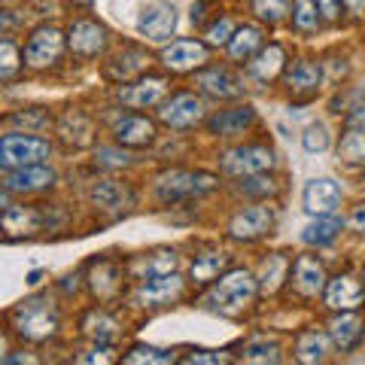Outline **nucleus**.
<instances>
[{
	"label": "nucleus",
	"instance_id": "a878e982",
	"mask_svg": "<svg viewBox=\"0 0 365 365\" xmlns=\"http://www.w3.org/2000/svg\"><path fill=\"white\" fill-rule=\"evenodd\" d=\"M259 49H262V31L253 25L237 28L232 34V40H228V55H232L235 61H250Z\"/></svg>",
	"mask_w": 365,
	"mask_h": 365
},
{
	"label": "nucleus",
	"instance_id": "f3484780",
	"mask_svg": "<svg viewBox=\"0 0 365 365\" xmlns=\"http://www.w3.org/2000/svg\"><path fill=\"white\" fill-rule=\"evenodd\" d=\"M55 182V170L46 168V165H28V168H16L9 170L4 186L16 195H34V192H43V189H52Z\"/></svg>",
	"mask_w": 365,
	"mask_h": 365
},
{
	"label": "nucleus",
	"instance_id": "6ab92c4d",
	"mask_svg": "<svg viewBox=\"0 0 365 365\" xmlns=\"http://www.w3.org/2000/svg\"><path fill=\"white\" fill-rule=\"evenodd\" d=\"M326 287V271L319 265L317 256H299L292 265V289L304 295V299H314Z\"/></svg>",
	"mask_w": 365,
	"mask_h": 365
},
{
	"label": "nucleus",
	"instance_id": "f257e3e1",
	"mask_svg": "<svg viewBox=\"0 0 365 365\" xmlns=\"http://www.w3.org/2000/svg\"><path fill=\"white\" fill-rule=\"evenodd\" d=\"M13 329L19 338L34 341V344L52 338L55 329H58V311L49 302V295H31V299L21 302L13 311Z\"/></svg>",
	"mask_w": 365,
	"mask_h": 365
},
{
	"label": "nucleus",
	"instance_id": "423d86ee",
	"mask_svg": "<svg viewBox=\"0 0 365 365\" xmlns=\"http://www.w3.org/2000/svg\"><path fill=\"white\" fill-rule=\"evenodd\" d=\"M177 31V6L170 0H155L146 4L137 16V34L153 43H168Z\"/></svg>",
	"mask_w": 365,
	"mask_h": 365
},
{
	"label": "nucleus",
	"instance_id": "473e14b6",
	"mask_svg": "<svg viewBox=\"0 0 365 365\" xmlns=\"http://www.w3.org/2000/svg\"><path fill=\"white\" fill-rule=\"evenodd\" d=\"M143 52H137V49H128L125 55H116L113 58V64L107 67V76L110 79H131L134 73H140L143 71Z\"/></svg>",
	"mask_w": 365,
	"mask_h": 365
},
{
	"label": "nucleus",
	"instance_id": "f704fd0d",
	"mask_svg": "<svg viewBox=\"0 0 365 365\" xmlns=\"http://www.w3.org/2000/svg\"><path fill=\"white\" fill-rule=\"evenodd\" d=\"M287 268H289V262H287V256H283V253L268 256V262L262 265V280H259L262 292H274V289H277L280 280H283V274H287Z\"/></svg>",
	"mask_w": 365,
	"mask_h": 365
},
{
	"label": "nucleus",
	"instance_id": "393cba45",
	"mask_svg": "<svg viewBox=\"0 0 365 365\" xmlns=\"http://www.w3.org/2000/svg\"><path fill=\"white\" fill-rule=\"evenodd\" d=\"M91 204H98V207L104 210H122V207H131L134 204V195L128 186H119V182L113 180H104V182H95L88 192Z\"/></svg>",
	"mask_w": 365,
	"mask_h": 365
},
{
	"label": "nucleus",
	"instance_id": "a18cd8bd",
	"mask_svg": "<svg viewBox=\"0 0 365 365\" xmlns=\"http://www.w3.org/2000/svg\"><path fill=\"white\" fill-rule=\"evenodd\" d=\"M98 162L110 165V168H119V165H131V155L119 153V150H98Z\"/></svg>",
	"mask_w": 365,
	"mask_h": 365
},
{
	"label": "nucleus",
	"instance_id": "09e8293b",
	"mask_svg": "<svg viewBox=\"0 0 365 365\" xmlns=\"http://www.w3.org/2000/svg\"><path fill=\"white\" fill-rule=\"evenodd\" d=\"M350 225L356 228V232H365V204H359V207L353 210V216H350Z\"/></svg>",
	"mask_w": 365,
	"mask_h": 365
},
{
	"label": "nucleus",
	"instance_id": "9b49d317",
	"mask_svg": "<svg viewBox=\"0 0 365 365\" xmlns=\"http://www.w3.org/2000/svg\"><path fill=\"white\" fill-rule=\"evenodd\" d=\"M207 58H210V52L201 40H174L162 49V64L174 73L198 71V67L207 64Z\"/></svg>",
	"mask_w": 365,
	"mask_h": 365
},
{
	"label": "nucleus",
	"instance_id": "aec40b11",
	"mask_svg": "<svg viewBox=\"0 0 365 365\" xmlns=\"http://www.w3.org/2000/svg\"><path fill=\"white\" fill-rule=\"evenodd\" d=\"M46 225V216L40 207H31V204H9V207L0 213V228L6 235H34Z\"/></svg>",
	"mask_w": 365,
	"mask_h": 365
},
{
	"label": "nucleus",
	"instance_id": "bb28decb",
	"mask_svg": "<svg viewBox=\"0 0 365 365\" xmlns=\"http://www.w3.org/2000/svg\"><path fill=\"white\" fill-rule=\"evenodd\" d=\"M91 292L98 295V299H110V295H116L119 289V268L113 265L110 259H98L95 265H91Z\"/></svg>",
	"mask_w": 365,
	"mask_h": 365
},
{
	"label": "nucleus",
	"instance_id": "49530a36",
	"mask_svg": "<svg viewBox=\"0 0 365 365\" xmlns=\"http://www.w3.org/2000/svg\"><path fill=\"white\" fill-rule=\"evenodd\" d=\"M182 362H189V365H195V362L220 365V362H225V356H220V353H213V350H192L189 356H182Z\"/></svg>",
	"mask_w": 365,
	"mask_h": 365
},
{
	"label": "nucleus",
	"instance_id": "0eeeda50",
	"mask_svg": "<svg viewBox=\"0 0 365 365\" xmlns=\"http://www.w3.org/2000/svg\"><path fill=\"white\" fill-rule=\"evenodd\" d=\"M274 222H277V216H274V207L268 204H253V207H244L241 213L232 216V222H228V235L235 237V241H259V237L271 235Z\"/></svg>",
	"mask_w": 365,
	"mask_h": 365
},
{
	"label": "nucleus",
	"instance_id": "ea45409f",
	"mask_svg": "<svg viewBox=\"0 0 365 365\" xmlns=\"http://www.w3.org/2000/svg\"><path fill=\"white\" fill-rule=\"evenodd\" d=\"M302 146L307 153H326L329 150V128L323 122H314L307 125L304 134H302Z\"/></svg>",
	"mask_w": 365,
	"mask_h": 365
},
{
	"label": "nucleus",
	"instance_id": "7ed1b4c3",
	"mask_svg": "<svg viewBox=\"0 0 365 365\" xmlns=\"http://www.w3.org/2000/svg\"><path fill=\"white\" fill-rule=\"evenodd\" d=\"M52 146L43 137H34L31 131H16L0 137V168L4 170H16V168H28V165H43L49 158Z\"/></svg>",
	"mask_w": 365,
	"mask_h": 365
},
{
	"label": "nucleus",
	"instance_id": "37998d69",
	"mask_svg": "<svg viewBox=\"0 0 365 365\" xmlns=\"http://www.w3.org/2000/svg\"><path fill=\"white\" fill-rule=\"evenodd\" d=\"M232 34H235V28H232V21L228 19H216L213 25L204 31V37H207L213 46H228V40H232Z\"/></svg>",
	"mask_w": 365,
	"mask_h": 365
},
{
	"label": "nucleus",
	"instance_id": "dca6fc26",
	"mask_svg": "<svg viewBox=\"0 0 365 365\" xmlns=\"http://www.w3.org/2000/svg\"><path fill=\"white\" fill-rule=\"evenodd\" d=\"M165 95H168V79L165 76H143V79H137V83L119 88L122 104L125 107H137V110L155 107Z\"/></svg>",
	"mask_w": 365,
	"mask_h": 365
},
{
	"label": "nucleus",
	"instance_id": "a19ab883",
	"mask_svg": "<svg viewBox=\"0 0 365 365\" xmlns=\"http://www.w3.org/2000/svg\"><path fill=\"white\" fill-rule=\"evenodd\" d=\"M241 192H244V195H250V198H268V195H274V192H277V182H274L271 177L250 174V177H244V182H241Z\"/></svg>",
	"mask_w": 365,
	"mask_h": 365
},
{
	"label": "nucleus",
	"instance_id": "864d4df0",
	"mask_svg": "<svg viewBox=\"0 0 365 365\" xmlns=\"http://www.w3.org/2000/svg\"><path fill=\"white\" fill-rule=\"evenodd\" d=\"M0 362H6V341H4V335H0Z\"/></svg>",
	"mask_w": 365,
	"mask_h": 365
},
{
	"label": "nucleus",
	"instance_id": "603ef678",
	"mask_svg": "<svg viewBox=\"0 0 365 365\" xmlns=\"http://www.w3.org/2000/svg\"><path fill=\"white\" fill-rule=\"evenodd\" d=\"M344 4L353 9V13H359V9H365V0H344Z\"/></svg>",
	"mask_w": 365,
	"mask_h": 365
},
{
	"label": "nucleus",
	"instance_id": "5fc2aeb1",
	"mask_svg": "<svg viewBox=\"0 0 365 365\" xmlns=\"http://www.w3.org/2000/svg\"><path fill=\"white\" fill-rule=\"evenodd\" d=\"M73 4H79V6H88V4H91V0H73Z\"/></svg>",
	"mask_w": 365,
	"mask_h": 365
},
{
	"label": "nucleus",
	"instance_id": "de8ad7c7",
	"mask_svg": "<svg viewBox=\"0 0 365 365\" xmlns=\"http://www.w3.org/2000/svg\"><path fill=\"white\" fill-rule=\"evenodd\" d=\"M317 4V13L319 19H326V21H335L341 16V0H314Z\"/></svg>",
	"mask_w": 365,
	"mask_h": 365
},
{
	"label": "nucleus",
	"instance_id": "79ce46f5",
	"mask_svg": "<svg viewBox=\"0 0 365 365\" xmlns=\"http://www.w3.org/2000/svg\"><path fill=\"white\" fill-rule=\"evenodd\" d=\"M21 64V55L13 40H0V79H9Z\"/></svg>",
	"mask_w": 365,
	"mask_h": 365
},
{
	"label": "nucleus",
	"instance_id": "9d476101",
	"mask_svg": "<svg viewBox=\"0 0 365 365\" xmlns=\"http://www.w3.org/2000/svg\"><path fill=\"white\" fill-rule=\"evenodd\" d=\"M182 289H186V283H182L174 271L170 274H158V277H146L140 287L134 292V302L143 304V307H165L170 302H177Z\"/></svg>",
	"mask_w": 365,
	"mask_h": 365
},
{
	"label": "nucleus",
	"instance_id": "58836bf2",
	"mask_svg": "<svg viewBox=\"0 0 365 365\" xmlns=\"http://www.w3.org/2000/svg\"><path fill=\"white\" fill-rule=\"evenodd\" d=\"M280 347L274 341H250L244 347V362H277Z\"/></svg>",
	"mask_w": 365,
	"mask_h": 365
},
{
	"label": "nucleus",
	"instance_id": "e433bc0d",
	"mask_svg": "<svg viewBox=\"0 0 365 365\" xmlns=\"http://www.w3.org/2000/svg\"><path fill=\"white\" fill-rule=\"evenodd\" d=\"M292 25L295 31H317L319 25V13L314 0H292Z\"/></svg>",
	"mask_w": 365,
	"mask_h": 365
},
{
	"label": "nucleus",
	"instance_id": "72a5a7b5",
	"mask_svg": "<svg viewBox=\"0 0 365 365\" xmlns=\"http://www.w3.org/2000/svg\"><path fill=\"white\" fill-rule=\"evenodd\" d=\"M125 365H140V362H150V365H168V362H177V356L170 350H158V347H146V344H137L122 356Z\"/></svg>",
	"mask_w": 365,
	"mask_h": 365
},
{
	"label": "nucleus",
	"instance_id": "c756f323",
	"mask_svg": "<svg viewBox=\"0 0 365 365\" xmlns=\"http://www.w3.org/2000/svg\"><path fill=\"white\" fill-rule=\"evenodd\" d=\"M83 329H86V335L95 341V344H113L119 335V326H116V319L107 317V314H101V311H91L86 319H83Z\"/></svg>",
	"mask_w": 365,
	"mask_h": 365
},
{
	"label": "nucleus",
	"instance_id": "cd10ccee",
	"mask_svg": "<svg viewBox=\"0 0 365 365\" xmlns=\"http://www.w3.org/2000/svg\"><path fill=\"white\" fill-rule=\"evenodd\" d=\"M329 335H332V341L341 350L356 347V341L362 338V319L356 314H341L329 323Z\"/></svg>",
	"mask_w": 365,
	"mask_h": 365
},
{
	"label": "nucleus",
	"instance_id": "39448f33",
	"mask_svg": "<svg viewBox=\"0 0 365 365\" xmlns=\"http://www.w3.org/2000/svg\"><path fill=\"white\" fill-rule=\"evenodd\" d=\"M64 46H67V40L58 28L40 25L37 31H31L25 52H21V61H25V67H31V71H43V67L58 64Z\"/></svg>",
	"mask_w": 365,
	"mask_h": 365
},
{
	"label": "nucleus",
	"instance_id": "8fccbe9b",
	"mask_svg": "<svg viewBox=\"0 0 365 365\" xmlns=\"http://www.w3.org/2000/svg\"><path fill=\"white\" fill-rule=\"evenodd\" d=\"M356 125H365V107H359V110L350 116V128H356Z\"/></svg>",
	"mask_w": 365,
	"mask_h": 365
},
{
	"label": "nucleus",
	"instance_id": "1a4fd4ad",
	"mask_svg": "<svg viewBox=\"0 0 365 365\" xmlns=\"http://www.w3.org/2000/svg\"><path fill=\"white\" fill-rule=\"evenodd\" d=\"M222 170L232 177H250V174H265L274 168V153L268 146H237V150L222 153Z\"/></svg>",
	"mask_w": 365,
	"mask_h": 365
},
{
	"label": "nucleus",
	"instance_id": "7c9ffc66",
	"mask_svg": "<svg viewBox=\"0 0 365 365\" xmlns=\"http://www.w3.org/2000/svg\"><path fill=\"white\" fill-rule=\"evenodd\" d=\"M338 232H341V220H335V216H317V222L304 228L302 241L311 247H329L338 237Z\"/></svg>",
	"mask_w": 365,
	"mask_h": 365
},
{
	"label": "nucleus",
	"instance_id": "c9c22d12",
	"mask_svg": "<svg viewBox=\"0 0 365 365\" xmlns=\"http://www.w3.org/2000/svg\"><path fill=\"white\" fill-rule=\"evenodd\" d=\"M338 155L344 158L347 165L365 162V131L350 128V131L344 134V140H341V146H338Z\"/></svg>",
	"mask_w": 365,
	"mask_h": 365
},
{
	"label": "nucleus",
	"instance_id": "2f4dec72",
	"mask_svg": "<svg viewBox=\"0 0 365 365\" xmlns=\"http://www.w3.org/2000/svg\"><path fill=\"white\" fill-rule=\"evenodd\" d=\"M225 265H228V256L222 253V250L195 256V262H192V280H195V283H210V280L220 277V271Z\"/></svg>",
	"mask_w": 365,
	"mask_h": 365
},
{
	"label": "nucleus",
	"instance_id": "4468645a",
	"mask_svg": "<svg viewBox=\"0 0 365 365\" xmlns=\"http://www.w3.org/2000/svg\"><path fill=\"white\" fill-rule=\"evenodd\" d=\"M302 201H304V210L311 216H332L341 204V186L329 177H317L304 186Z\"/></svg>",
	"mask_w": 365,
	"mask_h": 365
},
{
	"label": "nucleus",
	"instance_id": "20e7f679",
	"mask_svg": "<svg viewBox=\"0 0 365 365\" xmlns=\"http://www.w3.org/2000/svg\"><path fill=\"white\" fill-rule=\"evenodd\" d=\"M210 189H216V177L204 174V170H168V174H162L155 182V195L162 204L198 198Z\"/></svg>",
	"mask_w": 365,
	"mask_h": 365
},
{
	"label": "nucleus",
	"instance_id": "2eb2a0df",
	"mask_svg": "<svg viewBox=\"0 0 365 365\" xmlns=\"http://www.w3.org/2000/svg\"><path fill=\"white\" fill-rule=\"evenodd\" d=\"M113 137H116L119 146H131V150H140V146L155 143V122L140 116V113H128L113 125Z\"/></svg>",
	"mask_w": 365,
	"mask_h": 365
},
{
	"label": "nucleus",
	"instance_id": "b1692460",
	"mask_svg": "<svg viewBox=\"0 0 365 365\" xmlns=\"http://www.w3.org/2000/svg\"><path fill=\"white\" fill-rule=\"evenodd\" d=\"M283 64H287V55L277 43L271 46H262V49L250 58V73H253L259 83H271V79H277V73L283 71Z\"/></svg>",
	"mask_w": 365,
	"mask_h": 365
},
{
	"label": "nucleus",
	"instance_id": "f8f14e48",
	"mask_svg": "<svg viewBox=\"0 0 365 365\" xmlns=\"http://www.w3.org/2000/svg\"><path fill=\"white\" fill-rule=\"evenodd\" d=\"M158 119L168 128H192V125H198L204 119V101L198 95H189V91H180V95H174L162 104Z\"/></svg>",
	"mask_w": 365,
	"mask_h": 365
},
{
	"label": "nucleus",
	"instance_id": "6e6552de",
	"mask_svg": "<svg viewBox=\"0 0 365 365\" xmlns=\"http://www.w3.org/2000/svg\"><path fill=\"white\" fill-rule=\"evenodd\" d=\"M107 43H110V31L91 19H79L67 31V49L76 58H98L107 49Z\"/></svg>",
	"mask_w": 365,
	"mask_h": 365
},
{
	"label": "nucleus",
	"instance_id": "c03bdc74",
	"mask_svg": "<svg viewBox=\"0 0 365 365\" xmlns=\"http://www.w3.org/2000/svg\"><path fill=\"white\" fill-rule=\"evenodd\" d=\"M13 122H16V125H25V128H43V125L49 122V116H46L40 107H31V110H25V113H16Z\"/></svg>",
	"mask_w": 365,
	"mask_h": 365
},
{
	"label": "nucleus",
	"instance_id": "f03ea898",
	"mask_svg": "<svg viewBox=\"0 0 365 365\" xmlns=\"http://www.w3.org/2000/svg\"><path fill=\"white\" fill-rule=\"evenodd\" d=\"M256 277L250 271L244 268H237V271H228L222 274L220 280H216V287L210 292V307L213 311H220V314H241L244 307L253 304L256 299Z\"/></svg>",
	"mask_w": 365,
	"mask_h": 365
},
{
	"label": "nucleus",
	"instance_id": "412c9836",
	"mask_svg": "<svg viewBox=\"0 0 365 365\" xmlns=\"http://www.w3.org/2000/svg\"><path fill=\"white\" fill-rule=\"evenodd\" d=\"M253 122H256V110L250 104H244V107L213 113V116L207 119V131L216 134V137H237V134H244Z\"/></svg>",
	"mask_w": 365,
	"mask_h": 365
},
{
	"label": "nucleus",
	"instance_id": "ddd939ff",
	"mask_svg": "<svg viewBox=\"0 0 365 365\" xmlns=\"http://www.w3.org/2000/svg\"><path fill=\"white\" fill-rule=\"evenodd\" d=\"M195 86L210 95L216 101H235V98H244V79L232 73L228 67H207L195 76Z\"/></svg>",
	"mask_w": 365,
	"mask_h": 365
},
{
	"label": "nucleus",
	"instance_id": "a211bd4d",
	"mask_svg": "<svg viewBox=\"0 0 365 365\" xmlns=\"http://www.w3.org/2000/svg\"><path fill=\"white\" fill-rule=\"evenodd\" d=\"M365 302V287L350 277V274H338V277L329 280L326 287V304L332 311H356V307Z\"/></svg>",
	"mask_w": 365,
	"mask_h": 365
},
{
	"label": "nucleus",
	"instance_id": "3c124183",
	"mask_svg": "<svg viewBox=\"0 0 365 365\" xmlns=\"http://www.w3.org/2000/svg\"><path fill=\"white\" fill-rule=\"evenodd\" d=\"M9 207V189L6 186H0V213H4Z\"/></svg>",
	"mask_w": 365,
	"mask_h": 365
},
{
	"label": "nucleus",
	"instance_id": "5701e85b",
	"mask_svg": "<svg viewBox=\"0 0 365 365\" xmlns=\"http://www.w3.org/2000/svg\"><path fill=\"white\" fill-rule=\"evenodd\" d=\"M180 259L174 250H155V253H146V256H137L131 259V274L137 280H146V277H158V274H170L177 271Z\"/></svg>",
	"mask_w": 365,
	"mask_h": 365
},
{
	"label": "nucleus",
	"instance_id": "c85d7f7f",
	"mask_svg": "<svg viewBox=\"0 0 365 365\" xmlns=\"http://www.w3.org/2000/svg\"><path fill=\"white\" fill-rule=\"evenodd\" d=\"M326 353H329V338L323 332H317V329H307L295 341V356L302 362H323Z\"/></svg>",
	"mask_w": 365,
	"mask_h": 365
},
{
	"label": "nucleus",
	"instance_id": "4c0bfd02",
	"mask_svg": "<svg viewBox=\"0 0 365 365\" xmlns=\"http://www.w3.org/2000/svg\"><path fill=\"white\" fill-rule=\"evenodd\" d=\"M253 13L265 25H277L289 16V0H253Z\"/></svg>",
	"mask_w": 365,
	"mask_h": 365
},
{
	"label": "nucleus",
	"instance_id": "4be33fe9",
	"mask_svg": "<svg viewBox=\"0 0 365 365\" xmlns=\"http://www.w3.org/2000/svg\"><path fill=\"white\" fill-rule=\"evenodd\" d=\"M319 83H323V67H319L317 61H311V58H299L287 71V88L295 98L314 95V91L319 88Z\"/></svg>",
	"mask_w": 365,
	"mask_h": 365
}]
</instances>
